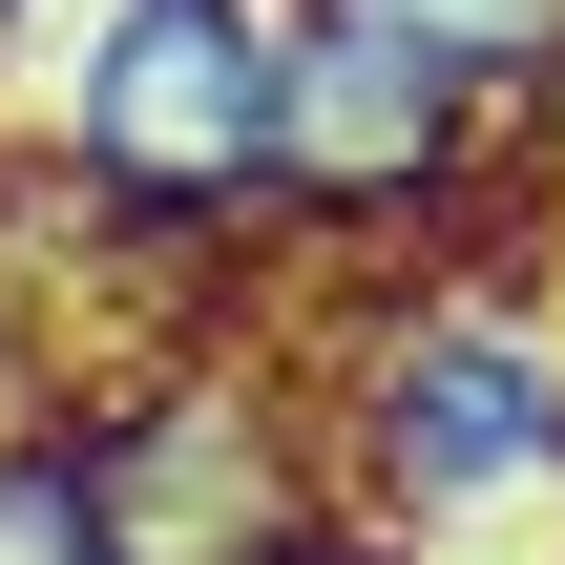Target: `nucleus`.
Instances as JSON below:
<instances>
[{
    "label": "nucleus",
    "mask_w": 565,
    "mask_h": 565,
    "mask_svg": "<svg viewBox=\"0 0 565 565\" xmlns=\"http://www.w3.org/2000/svg\"><path fill=\"white\" fill-rule=\"evenodd\" d=\"M315 482L335 524H377L398 565H482L565 524V315L419 273V294H335L315 315Z\"/></svg>",
    "instance_id": "obj_1"
},
{
    "label": "nucleus",
    "mask_w": 565,
    "mask_h": 565,
    "mask_svg": "<svg viewBox=\"0 0 565 565\" xmlns=\"http://www.w3.org/2000/svg\"><path fill=\"white\" fill-rule=\"evenodd\" d=\"M84 503H105V565H273L294 524H335L315 482V419L252 377V356H147L126 398L63 419Z\"/></svg>",
    "instance_id": "obj_3"
},
{
    "label": "nucleus",
    "mask_w": 565,
    "mask_h": 565,
    "mask_svg": "<svg viewBox=\"0 0 565 565\" xmlns=\"http://www.w3.org/2000/svg\"><path fill=\"white\" fill-rule=\"evenodd\" d=\"M0 565H105V503H84L63 419H0Z\"/></svg>",
    "instance_id": "obj_5"
},
{
    "label": "nucleus",
    "mask_w": 565,
    "mask_h": 565,
    "mask_svg": "<svg viewBox=\"0 0 565 565\" xmlns=\"http://www.w3.org/2000/svg\"><path fill=\"white\" fill-rule=\"evenodd\" d=\"M482 84L440 63V42H398V21H356V0H294V231L315 252H377V231H419V210H461L482 189Z\"/></svg>",
    "instance_id": "obj_4"
},
{
    "label": "nucleus",
    "mask_w": 565,
    "mask_h": 565,
    "mask_svg": "<svg viewBox=\"0 0 565 565\" xmlns=\"http://www.w3.org/2000/svg\"><path fill=\"white\" fill-rule=\"evenodd\" d=\"M42 210L84 252L294 231V0H105L42 84Z\"/></svg>",
    "instance_id": "obj_2"
}]
</instances>
